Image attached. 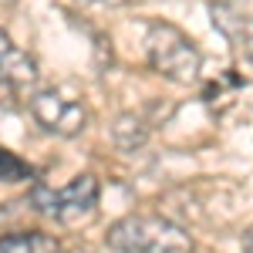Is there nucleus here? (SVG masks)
<instances>
[{"label": "nucleus", "instance_id": "1", "mask_svg": "<svg viewBox=\"0 0 253 253\" xmlns=\"http://www.w3.org/2000/svg\"><path fill=\"white\" fill-rule=\"evenodd\" d=\"M105 240L115 253H193V236L159 213L122 216Z\"/></svg>", "mask_w": 253, "mask_h": 253}, {"label": "nucleus", "instance_id": "2", "mask_svg": "<svg viewBox=\"0 0 253 253\" xmlns=\"http://www.w3.org/2000/svg\"><path fill=\"white\" fill-rule=\"evenodd\" d=\"M145 51H149V64L152 71L162 78L175 81V84H189L199 78V68H203V54L196 47L189 34H182L175 24L156 20L149 27V38H145Z\"/></svg>", "mask_w": 253, "mask_h": 253}, {"label": "nucleus", "instance_id": "3", "mask_svg": "<svg viewBox=\"0 0 253 253\" xmlns=\"http://www.w3.org/2000/svg\"><path fill=\"white\" fill-rule=\"evenodd\" d=\"M98 193H101V186L95 175H75L64 189H51L44 182H34L31 206L61 226H75L98 210Z\"/></svg>", "mask_w": 253, "mask_h": 253}, {"label": "nucleus", "instance_id": "4", "mask_svg": "<svg viewBox=\"0 0 253 253\" xmlns=\"http://www.w3.org/2000/svg\"><path fill=\"white\" fill-rule=\"evenodd\" d=\"M27 108H31V115L38 122L44 132H51V135H61V138H71L78 135L81 128L88 125V108H84V101L78 98H68L61 95V91H34V95L27 98Z\"/></svg>", "mask_w": 253, "mask_h": 253}, {"label": "nucleus", "instance_id": "5", "mask_svg": "<svg viewBox=\"0 0 253 253\" xmlns=\"http://www.w3.org/2000/svg\"><path fill=\"white\" fill-rule=\"evenodd\" d=\"M0 84L27 95L38 84V61L0 31Z\"/></svg>", "mask_w": 253, "mask_h": 253}, {"label": "nucleus", "instance_id": "6", "mask_svg": "<svg viewBox=\"0 0 253 253\" xmlns=\"http://www.w3.org/2000/svg\"><path fill=\"white\" fill-rule=\"evenodd\" d=\"M0 253H61V240L41 230H20L0 236Z\"/></svg>", "mask_w": 253, "mask_h": 253}, {"label": "nucleus", "instance_id": "7", "mask_svg": "<svg viewBox=\"0 0 253 253\" xmlns=\"http://www.w3.org/2000/svg\"><path fill=\"white\" fill-rule=\"evenodd\" d=\"M112 135H115V145L132 152V149H142L145 138H149V125L135 115H118L115 125H112Z\"/></svg>", "mask_w": 253, "mask_h": 253}, {"label": "nucleus", "instance_id": "8", "mask_svg": "<svg viewBox=\"0 0 253 253\" xmlns=\"http://www.w3.org/2000/svg\"><path fill=\"white\" fill-rule=\"evenodd\" d=\"M27 179H34V169L17 152L0 145V182H27Z\"/></svg>", "mask_w": 253, "mask_h": 253}, {"label": "nucleus", "instance_id": "9", "mask_svg": "<svg viewBox=\"0 0 253 253\" xmlns=\"http://www.w3.org/2000/svg\"><path fill=\"white\" fill-rule=\"evenodd\" d=\"M236 20H243V24H253V0H219Z\"/></svg>", "mask_w": 253, "mask_h": 253}, {"label": "nucleus", "instance_id": "10", "mask_svg": "<svg viewBox=\"0 0 253 253\" xmlns=\"http://www.w3.org/2000/svg\"><path fill=\"white\" fill-rule=\"evenodd\" d=\"M243 253H253V226L243 233Z\"/></svg>", "mask_w": 253, "mask_h": 253}, {"label": "nucleus", "instance_id": "11", "mask_svg": "<svg viewBox=\"0 0 253 253\" xmlns=\"http://www.w3.org/2000/svg\"><path fill=\"white\" fill-rule=\"evenodd\" d=\"M78 3H108V0H78Z\"/></svg>", "mask_w": 253, "mask_h": 253}]
</instances>
